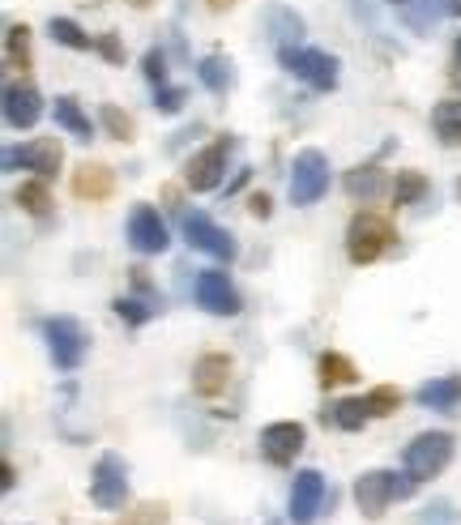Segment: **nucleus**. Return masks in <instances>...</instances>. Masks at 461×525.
Returning a JSON list of instances; mask_svg holds the SVG:
<instances>
[{"instance_id":"dca6fc26","label":"nucleus","mask_w":461,"mask_h":525,"mask_svg":"<svg viewBox=\"0 0 461 525\" xmlns=\"http://www.w3.org/2000/svg\"><path fill=\"white\" fill-rule=\"evenodd\" d=\"M231 372H235L231 355L210 350V355H201L193 363V393L197 397H222V393H227V385H231Z\"/></svg>"},{"instance_id":"a211bd4d","label":"nucleus","mask_w":461,"mask_h":525,"mask_svg":"<svg viewBox=\"0 0 461 525\" xmlns=\"http://www.w3.org/2000/svg\"><path fill=\"white\" fill-rule=\"evenodd\" d=\"M419 406L427 410H457L461 406V376H436V380H427V385H419Z\"/></svg>"},{"instance_id":"6e6552de","label":"nucleus","mask_w":461,"mask_h":525,"mask_svg":"<svg viewBox=\"0 0 461 525\" xmlns=\"http://www.w3.org/2000/svg\"><path fill=\"white\" fill-rule=\"evenodd\" d=\"M184 240L193 244L197 252H210L214 261H235L240 257V244H235V235L231 231H222L218 222L210 218V214H201V210H193V214H184Z\"/></svg>"},{"instance_id":"7c9ffc66","label":"nucleus","mask_w":461,"mask_h":525,"mask_svg":"<svg viewBox=\"0 0 461 525\" xmlns=\"http://www.w3.org/2000/svg\"><path fill=\"white\" fill-rule=\"evenodd\" d=\"M5 52H9V65L13 69H30V26H9L5 35Z\"/></svg>"},{"instance_id":"79ce46f5","label":"nucleus","mask_w":461,"mask_h":525,"mask_svg":"<svg viewBox=\"0 0 461 525\" xmlns=\"http://www.w3.org/2000/svg\"><path fill=\"white\" fill-rule=\"evenodd\" d=\"M133 5H137V9H146V5H150V0H133Z\"/></svg>"},{"instance_id":"b1692460","label":"nucleus","mask_w":461,"mask_h":525,"mask_svg":"<svg viewBox=\"0 0 461 525\" xmlns=\"http://www.w3.org/2000/svg\"><path fill=\"white\" fill-rule=\"evenodd\" d=\"M432 129L444 146H461V103L457 99H444L432 107Z\"/></svg>"},{"instance_id":"aec40b11","label":"nucleus","mask_w":461,"mask_h":525,"mask_svg":"<svg viewBox=\"0 0 461 525\" xmlns=\"http://www.w3.org/2000/svg\"><path fill=\"white\" fill-rule=\"evenodd\" d=\"M346 197L351 201H363V205H372L380 193H385V171L380 167H355V171H346Z\"/></svg>"},{"instance_id":"cd10ccee","label":"nucleus","mask_w":461,"mask_h":525,"mask_svg":"<svg viewBox=\"0 0 461 525\" xmlns=\"http://www.w3.org/2000/svg\"><path fill=\"white\" fill-rule=\"evenodd\" d=\"M427 197V175L423 171H397L393 180V205H415Z\"/></svg>"},{"instance_id":"f257e3e1","label":"nucleus","mask_w":461,"mask_h":525,"mask_svg":"<svg viewBox=\"0 0 461 525\" xmlns=\"http://www.w3.org/2000/svg\"><path fill=\"white\" fill-rule=\"evenodd\" d=\"M415 479L402 470V474H393V470H368V474H359L355 479V504H359V513L368 517V521H380L385 517V508L393 500H406V496H415Z\"/></svg>"},{"instance_id":"a18cd8bd","label":"nucleus","mask_w":461,"mask_h":525,"mask_svg":"<svg viewBox=\"0 0 461 525\" xmlns=\"http://www.w3.org/2000/svg\"><path fill=\"white\" fill-rule=\"evenodd\" d=\"M457 188H461V184H457Z\"/></svg>"},{"instance_id":"ddd939ff","label":"nucleus","mask_w":461,"mask_h":525,"mask_svg":"<svg viewBox=\"0 0 461 525\" xmlns=\"http://www.w3.org/2000/svg\"><path fill=\"white\" fill-rule=\"evenodd\" d=\"M129 244L141 252V257H158V252H167L171 244V235H167V222L158 218L154 205H133V214H129Z\"/></svg>"},{"instance_id":"423d86ee","label":"nucleus","mask_w":461,"mask_h":525,"mask_svg":"<svg viewBox=\"0 0 461 525\" xmlns=\"http://www.w3.org/2000/svg\"><path fill=\"white\" fill-rule=\"evenodd\" d=\"M329 193V158L321 150H299L291 163V205H316Z\"/></svg>"},{"instance_id":"7ed1b4c3","label":"nucleus","mask_w":461,"mask_h":525,"mask_svg":"<svg viewBox=\"0 0 461 525\" xmlns=\"http://www.w3.org/2000/svg\"><path fill=\"white\" fill-rule=\"evenodd\" d=\"M453 449H457V444H453L449 432H419L415 440L406 444L402 466H406V474L415 483H432V479H440V474L449 470Z\"/></svg>"},{"instance_id":"f704fd0d","label":"nucleus","mask_w":461,"mask_h":525,"mask_svg":"<svg viewBox=\"0 0 461 525\" xmlns=\"http://www.w3.org/2000/svg\"><path fill=\"white\" fill-rule=\"evenodd\" d=\"M184 99H188V94L180 86H154V107L167 111V116H176V111L184 107Z\"/></svg>"},{"instance_id":"5701e85b","label":"nucleus","mask_w":461,"mask_h":525,"mask_svg":"<svg viewBox=\"0 0 461 525\" xmlns=\"http://www.w3.org/2000/svg\"><path fill=\"white\" fill-rule=\"evenodd\" d=\"M265 22H269V35H274L282 47H295L299 39H304V18H299L295 9H286V5H269Z\"/></svg>"},{"instance_id":"c756f323","label":"nucleus","mask_w":461,"mask_h":525,"mask_svg":"<svg viewBox=\"0 0 461 525\" xmlns=\"http://www.w3.org/2000/svg\"><path fill=\"white\" fill-rule=\"evenodd\" d=\"M363 402H368L372 419H389L393 410L402 406V389H393V385H376V389L363 393Z\"/></svg>"},{"instance_id":"72a5a7b5","label":"nucleus","mask_w":461,"mask_h":525,"mask_svg":"<svg viewBox=\"0 0 461 525\" xmlns=\"http://www.w3.org/2000/svg\"><path fill=\"white\" fill-rule=\"evenodd\" d=\"M111 308H116V316L124 325H146V321H154V316H158V304L150 308V304H137V299H124V295Z\"/></svg>"},{"instance_id":"ea45409f","label":"nucleus","mask_w":461,"mask_h":525,"mask_svg":"<svg viewBox=\"0 0 461 525\" xmlns=\"http://www.w3.org/2000/svg\"><path fill=\"white\" fill-rule=\"evenodd\" d=\"M453 82H461V39L453 47Z\"/></svg>"},{"instance_id":"393cba45","label":"nucleus","mask_w":461,"mask_h":525,"mask_svg":"<svg viewBox=\"0 0 461 525\" xmlns=\"http://www.w3.org/2000/svg\"><path fill=\"white\" fill-rule=\"evenodd\" d=\"M197 77H201V86L210 90V94H227V90H231V82H235L231 60H222V56H201Z\"/></svg>"},{"instance_id":"473e14b6","label":"nucleus","mask_w":461,"mask_h":525,"mask_svg":"<svg viewBox=\"0 0 461 525\" xmlns=\"http://www.w3.org/2000/svg\"><path fill=\"white\" fill-rule=\"evenodd\" d=\"M171 517H167V504H154V500H146V504H137L133 513H124L116 525H167Z\"/></svg>"},{"instance_id":"2eb2a0df","label":"nucleus","mask_w":461,"mask_h":525,"mask_svg":"<svg viewBox=\"0 0 461 525\" xmlns=\"http://www.w3.org/2000/svg\"><path fill=\"white\" fill-rule=\"evenodd\" d=\"M43 116V94L30 82H9L5 86V124L9 129H35Z\"/></svg>"},{"instance_id":"a878e982","label":"nucleus","mask_w":461,"mask_h":525,"mask_svg":"<svg viewBox=\"0 0 461 525\" xmlns=\"http://www.w3.org/2000/svg\"><path fill=\"white\" fill-rule=\"evenodd\" d=\"M13 201H18L30 218H47V214H52V193H47V180H26L18 193H13Z\"/></svg>"},{"instance_id":"9b49d317","label":"nucleus","mask_w":461,"mask_h":525,"mask_svg":"<svg viewBox=\"0 0 461 525\" xmlns=\"http://www.w3.org/2000/svg\"><path fill=\"white\" fill-rule=\"evenodd\" d=\"M60 163H65V150H60V141L56 137H35L30 146H9L5 150V171H18V167H26V171H35L39 180H52V175L60 171Z\"/></svg>"},{"instance_id":"e433bc0d","label":"nucleus","mask_w":461,"mask_h":525,"mask_svg":"<svg viewBox=\"0 0 461 525\" xmlns=\"http://www.w3.org/2000/svg\"><path fill=\"white\" fill-rule=\"evenodd\" d=\"M94 52H99L103 60H111V65H124V47H120L116 35H99L94 39Z\"/></svg>"},{"instance_id":"20e7f679","label":"nucleus","mask_w":461,"mask_h":525,"mask_svg":"<svg viewBox=\"0 0 461 525\" xmlns=\"http://www.w3.org/2000/svg\"><path fill=\"white\" fill-rule=\"evenodd\" d=\"M43 329V342H47V355H52V363L60 372H77L86 359V329L77 316H47V321L39 325Z\"/></svg>"},{"instance_id":"9d476101","label":"nucleus","mask_w":461,"mask_h":525,"mask_svg":"<svg viewBox=\"0 0 461 525\" xmlns=\"http://www.w3.org/2000/svg\"><path fill=\"white\" fill-rule=\"evenodd\" d=\"M227 154H231V137H218L205 150H197L184 167V184L193 188V193H210V188H218L222 175H227Z\"/></svg>"},{"instance_id":"1a4fd4ad","label":"nucleus","mask_w":461,"mask_h":525,"mask_svg":"<svg viewBox=\"0 0 461 525\" xmlns=\"http://www.w3.org/2000/svg\"><path fill=\"white\" fill-rule=\"evenodd\" d=\"M193 295L210 316H235L244 308V299H240V291H235L227 269H201L197 282H193Z\"/></svg>"},{"instance_id":"c9c22d12","label":"nucleus","mask_w":461,"mask_h":525,"mask_svg":"<svg viewBox=\"0 0 461 525\" xmlns=\"http://www.w3.org/2000/svg\"><path fill=\"white\" fill-rule=\"evenodd\" d=\"M141 69H146V77L154 86H167V56L158 52V47H150L146 52V60H141Z\"/></svg>"},{"instance_id":"f03ea898","label":"nucleus","mask_w":461,"mask_h":525,"mask_svg":"<svg viewBox=\"0 0 461 525\" xmlns=\"http://www.w3.org/2000/svg\"><path fill=\"white\" fill-rule=\"evenodd\" d=\"M393 240H397V231H393V222L385 214L359 210L351 218V227H346V257H351L355 265H372L393 248Z\"/></svg>"},{"instance_id":"58836bf2","label":"nucleus","mask_w":461,"mask_h":525,"mask_svg":"<svg viewBox=\"0 0 461 525\" xmlns=\"http://www.w3.org/2000/svg\"><path fill=\"white\" fill-rule=\"evenodd\" d=\"M13 483H18V470H13V461H5V479H0V487L13 491Z\"/></svg>"},{"instance_id":"a19ab883","label":"nucleus","mask_w":461,"mask_h":525,"mask_svg":"<svg viewBox=\"0 0 461 525\" xmlns=\"http://www.w3.org/2000/svg\"><path fill=\"white\" fill-rule=\"evenodd\" d=\"M210 5H214V9H231V5H235V0H210Z\"/></svg>"},{"instance_id":"c85d7f7f","label":"nucleus","mask_w":461,"mask_h":525,"mask_svg":"<svg viewBox=\"0 0 461 525\" xmlns=\"http://www.w3.org/2000/svg\"><path fill=\"white\" fill-rule=\"evenodd\" d=\"M47 30H52V39H56V43L73 47V52H90V47H94V39H90L77 22H69V18H52V22H47Z\"/></svg>"},{"instance_id":"4c0bfd02","label":"nucleus","mask_w":461,"mask_h":525,"mask_svg":"<svg viewBox=\"0 0 461 525\" xmlns=\"http://www.w3.org/2000/svg\"><path fill=\"white\" fill-rule=\"evenodd\" d=\"M269 205H274V201H269L265 193H252V197H248V214H252V218H269Z\"/></svg>"},{"instance_id":"412c9836","label":"nucleus","mask_w":461,"mask_h":525,"mask_svg":"<svg viewBox=\"0 0 461 525\" xmlns=\"http://www.w3.org/2000/svg\"><path fill=\"white\" fill-rule=\"evenodd\" d=\"M453 13V5L449 0H406L402 5V18H406V26L410 30H419V35H427L436 22H444Z\"/></svg>"},{"instance_id":"2f4dec72","label":"nucleus","mask_w":461,"mask_h":525,"mask_svg":"<svg viewBox=\"0 0 461 525\" xmlns=\"http://www.w3.org/2000/svg\"><path fill=\"white\" fill-rule=\"evenodd\" d=\"M99 120H103V129L116 141H133V133H137V124H133L129 111H120V107H111V103L99 111Z\"/></svg>"},{"instance_id":"0eeeda50","label":"nucleus","mask_w":461,"mask_h":525,"mask_svg":"<svg viewBox=\"0 0 461 525\" xmlns=\"http://www.w3.org/2000/svg\"><path fill=\"white\" fill-rule=\"evenodd\" d=\"M90 500L99 508H124L129 500V466L120 453H103L90 474Z\"/></svg>"},{"instance_id":"bb28decb","label":"nucleus","mask_w":461,"mask_h":525,"mask_svg":"<svg viewBox=\"0 0 461 525\" xmlns=\"http://www.w3.org/2000/svg\"><path fill=\"white\" fill-rule=\"evenodd\" d=\"M321 385L325 389H333V385H351V380H359V372H355V363L346 359V355H338V350H325L321 355Z\"/></svg>"},{"instance_id":"39448f33","label":"nucleus","mask_w":461,"mask_h":525,"mask_svg":"<svg viewBox=\"0 0 461 525\" xmlns=\"http://www.w3.org/2000/svg\"><path fill=\"white\" fill-rule=\"evenodd\" d=\"M278 60L282 69L299 77V82H308L312 90H333L338 86V56L321 52V47H278Z\"/></svg>"},{"instance_id":"4468645a","label":"nucleus","mask_w":461,"mask_h":525,"mask_svg":"<svg viewBox=\"0 0 461 525\" xmlns=\"http://www.w3.org/2000/svg\"><path fill=\"white\" fill-rule=\"evenodd\" d=\"M325 508V474L321 470H299L291 483V517L295 525H312Z\"/></svg>"},{"instance_id":"f3484780","label":"nucleus","mask_w":461,"mask_h":525,"mask_svg":"<svg viewBox=\"0 0 461 525\" xmlns=\"http://www.w3.org/2000/svg\"><path fill=\"white\" fill-rule=\"evenodd\" d=\"M111 184H116V180H111V171L103 167V163H82V167H77L73 171V197L77 201H107L111 197Z\"/></svg>"},{"instance_id":"f8f14e48","label":"nucleus","mask_w":461,"mask_h":525,"mask_svg":"<svg viewBox=\"0 0 461 525\" xmlns=\"http://www.w3.org/2000/svg\"><path fill=\"white\" fill-rule=\"evenodd\" d=\"M304 440H308L304 423H295V419L269 423V427H261V457L269 466H291L299 457V449H304Z\"/></svg>"},{"instance_id":"4be33fe9","label":"nucleus","mask_w":461,"mask_h":525,"mask_svg":"<svg viewBox=\"0 0 461 525\" xmlns=\"http://www.w3.org/2000/svg\"><path fill=\"white\" fill-rule=\"evenodd\" d=\"M52 116H56V124H60V129H65L69 137H77V141H90V137H94L90 116L82 111V103L69 99V94H60V99L52 103Z\"/></svg>"},{"instance_id":"6ab92c4d","label":"nucleus","mask_w":461,"mask_h":525,"mask_svg":"<svg viewBox=\"0 0 461 525\" xmlns=\"http://www.w3.org/2000/svg\"><path fill=\"white\" fill-rule=\"evenodd\" d=\"M368 419H372V410H368L363 397H342V402H333L321 415V423L338 427V432H363V423H368Z\"/></svg>"},{"instance_id":"c03bdc74","label":"nucleus","mask_w":461,"mask_h":525,"mask_svg":"<svg viewBox=\"0 0 461 525\" xmlns=\"http://www.w3.org/2000/svg\"><path fill=\"white\" fill-rule=\"evenodd\" d=\"M393 5H406V0H393Z\"/></svg>"},{"instance_id":"37998d69","label":"nucleus","mask_w":461,"mask_h":525,"mask_svg":"<svg viewBox=\"0 0 461 525\" xmlns=\"http://www.w3.org/2000/svg\"><path fill=\"white\" fill-rule=\"evenodd\" d=\"M453 13H461V0H457V5H453Z\"/></svg>"}]
</instances>
